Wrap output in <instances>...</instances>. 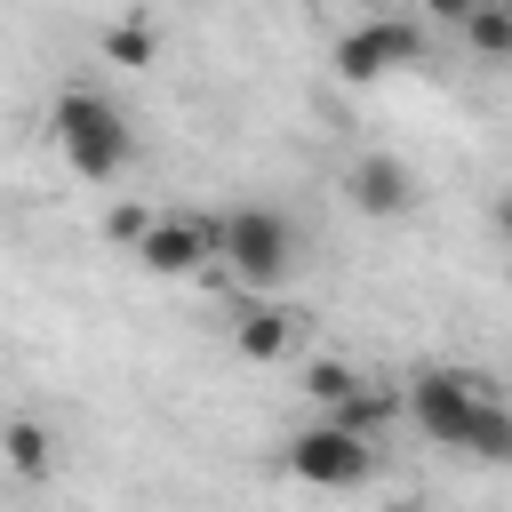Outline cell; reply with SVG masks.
I'll return each instance as SVG.
<instances>
[{
    "instance_id": "9",
    "label": "cell",
    "mask_w": 512,
    "mask_h": 512,
    "mask_svg": "<svg viewBox=\"0 0 512 512\" xmlns=\"http://www.w3.org/2000/svg\"><path fill=\"white\" fill-rule=\"evenodd\" d=\"M456 24H464V40H472V56H480V64H512V8H496V0H488V8H464Z\"/></svg>"
},
{
    "instance_id": "2",
    "label": "cell",
    "mask_w": 512,
    "mask_h": 512,
    "mask_svg": "<svg viewBox=\"0 0 512 512\" xmlns=\"http://www.w3.org/2000/svg\"><path fill=\"white\" fill-rule=\"evenodd\" d=\"M224 264L248 280V288H280L296 272V224L280 208H224Z\"/></svg>"
},
{
    "instance_id": "10",
    "label": "cell",
    "mask_w": 512,
    "mask_h": 512,
    "mask_svg": "<svg viewBox=\"0 0 512 512\" xmlns=\"http://www.w3.org/2000/svg\"><path fill=\"white\" fill-rule=\"evenodd\" d=\"M0 448H8V464H16L24 480H40V472L56 464V440H48V424H32V416H8Z\"/></svg>"
},
{
    "instance_id": "6",
    "label": "cell",
    "mask_w": 512,
    "mask_h": 512,
    "mask_svg": "<svg viewBox=\"0 0 512 512\" xmlns=\"http://www.w3.org/2000/svg\"><path fill=\"white\" fill-rule=\"evenodd\" d=\"M136 256H144V272L184 280V272H200L208 256H224V216H160Z\"/></svg>"
},
{
    "instance_id": "7",
    "label": "cell",
    "mask_w": 512,
    "mask_h": 512,
    "mask_svg": "<svg viewBox=\"0 0 512 512\" xmlns=\"http://www.w3.org/2000/svg\"><path fill=\"white\" fill-rule=\"evenodd\" d=\"M344 192H352V208H360V216H408V208H416V176H408V160H392V152L352 160Z\"/></svg>"
},
{
    "instance_id": "3",
    "label": "cell",
    "mask_w": 512,
    "mask_h": 512,
    "mask_svg": "<svg viewBox=\"0 0 512 512\" xmlns=\"http://www.w3.org/2000/svg\"><path fill=\"white\" fill-rule=\"evenodd\" d=\"M488 400H496L488 376H464V368H424V376L408 384V416H416V432L440 440V448H464V440H472V416H480Z\"/></svg>"
},
{
    "instance_id": "1",
    "label": "cell",
    "mask_w": 512,
    "mask_h": 512,
    "mask_svg": "<svg viewBox=\"0 0 512 512\" xmlns=\"http://www.w3.org/2000/svg\"><path fill=\"white\" fill-rule=\"evenodd\" d=\"M48 128H56L64 160H72L88 184L120 176V168H128V152H136V136H128V120H120V104H112V96H96V88H64V96H56V112H48Z\"/></svg>"
},
{
    "instance_id": "8",
    "label": "cell",
    "mask_w": 512,
    "mask_h": 512,
    "mask_svg": "<svg viewBox=\"0 0 512 512\" xmlns=\"http://www.w3.org/2000/svg\"><path fill=\"white\" fill-rule=\"evenodd\" d=\"M288 336H296V320H288L280 304H248V312L232 320V344H240V360H280V352H288Z\"/></svg>"
},
{
    "instance_id": "4",
    "label": "cell",
    "mask_w": 512,
    "mask_h": 512,
    "mask_svg": "<svg viewBox=\"0 0 512 512\" xmlns=\"http://www.w3.org/2000/svg\"><path fill=\"white\" fill-rule=\"evenodd\" d=\"M280 464L304 480V488H360L368 472H376V448L360 440V432H344V424H304L288 448H280Z\"/></svg>"
},
{
    "instance_id": "14",
    "label": "cell",
    "mask_w": 512,
    "mask_h": 512,
    "mask_svg": "<svg viewBox=\"0 0 512 512\" xmlns=\"http://www.w3.org/2000/svg\"><path fill=\"white\" fill-rule=\"evenodd\" d=\"M104 56H112V64H152V32H144V24H112V32H104Z\"/></svg>"
},
{
    "instance_id": "11",
    "label": "cell",
    "mask_w": 512,
    "mask_h": 512,
    "mask_svg": "<svg viewBox=\"0 0 512 512\" xmlns=\"http://www.w3.org/2000/svg\"><path fill=\"white\" fill-rule=\"evenodd\" d=\"M304 392H312L320 408H352L368 384H360V368H352V360H312V368H304Z\"/></svg>"
},
{
    "instance_id": "13",
    "label": "cell",
    "mask_w": 512,
    "mask_h": 512,
    "mask_svg": "<svg viewBox=\"0 0 512 512\" xmlns=\"http://www.w3.org/2000/svg\"><path fill=\"white\" fill-rule=\"evenodd\" d=\"M152 224H160V216H144L136 200H120V208H104V240H120V248H144V240H152Z\"/></svg>"
},
{
    "instance_id": "5",
    "label": "cell",
    "mask_w": 512,
    "mask_h": 512,
    "mask_svg": "<svg viewBox=\"0 0 512 512\" xmlns=\"http://www.w3.org/2000/svg\"><path fill=\"white\" fill-rule=\"evenodd\" d=\"M416 56H424V24H416V16H368V24H352V32L336 40V80L368 88V80L416 64Z\"/></svg>"
},
{
    "instance_id": "12",
    "label": "cell",
    "mask_w": 512,
    "mask_h": 512,
    "mask_svg": "<svg viewBox=\"0 0 512 512\" xmlns=\"http://www.w3.org/2000/svg\"><path fill=\"white\" fill-rule=\"evenodd\" d=\"M464 456H480V464H512V408H504V400H488V408L472 416Z\"/></svg>"
},
{
    "instance_id": "15",
    "label": "cell",
    "mask_w": 512,
    "mask_h": 512,
    "mask_svg": "<svg viewBox=\"0 0 512 512\" xmlns=\"http://www.w3.org/2000/svg\"><path fill=\"white\" fill-rule=\"evenodd\" d=\"M496 232H504V240H512V192H504V200H496Z\"/></svg>"
}]
</instances>
